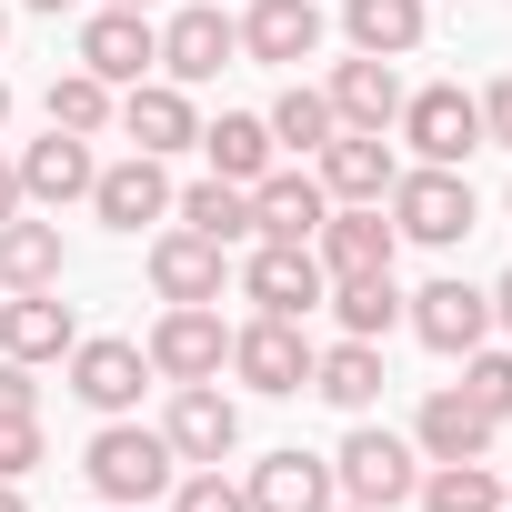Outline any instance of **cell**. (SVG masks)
I'll return each mask as SVG.
<instances>
[{
    "mask_svg": "<svg viewBox=\"0 0 512 512\" xmlns=\"http://www.w3.org/2000/svg\"><path fill=\"white\" fill-rule=\"evenodd\" d=\"M101 512H161V502H101Z\"/></svg>",
    "mask_w": 512,
    "mask_h": 512,
    "instance_id": "cell-43",
    "label": "cell"
},
{
    "mask_svg": "<svg viewBox=\"0 0 512 512\" xmlns=\"http://www.w3.org/2000/svg\"><path fill=\"white\" fill-rule=\"evenodd\" d=\"M71 282V241L61 221L21 211V221H0V292H61Z\"/></svg>",
    "mask_w": 512,
    "mask_h": 512,
    "instance_id": "cell-23",
    "label": "cell"
},
{
    "mask_svg": "<svg viewBox=\"0 0 512 512\" xmlns=\"http://www.w3.org/2000/svg\"><path fill=\"white\" fill-rule=\"evenodd\" d=\"M392 131L412 141V161L462 171V161L482 151V101H472L462 81H432V91H402V121H392Z\"/></svg>",
    "mask_w": 512,
    "mask_h": 512,
    "instance_id": "cell-7",
    "label": "cell"
},
{
    "mask_svg": "<svg viewBox=\"0 0 512 512\" xmlns=\"http://www.w3.org/2000/svg\"><path fill=\"white\" fill-rule=\"evenodd\" d=\"M492 332H512V272L492 282Z\"/></svg>",
    "mask_w": 512,
    "mask_h": 512,
    "instance_id": "cell-40",
    "label": "cell"
},
{
    "mask_svg": "<svg viewBox=\"0 0 512 512\" xmlns=\"http://www.w3.org/2000/svg\"><path fill=\"white\" fill-rule=\"evenodd\" d=\"M322 211H332L322 171H282V161H272L262 181H251V221H262V241H312Z\"/></svg>",
    "mask_w": 512,
    "mask_h": 512,
    "instance_id": "cell-24",
    "label": "cell"
},
{
    "mask_svg": "<svg viewBox=\"0 0 512 512\" xmlns=\"http://www.w3.org/2000/svg\"><path fill=\"white\" fill-rule=\"evenodd\" d=\"M231 61H241V21L221 11V0H191V11L161 21V81L201 91V81H221Z\"/></svg>",
    "mask_w": 512,
    "mask_h": 512,
    "instance_id": "cell-9",
    "label": "cell"
},
{
    "mask_svg": "<svg viewBox=\"0 0 512 512\" xmlns=\"http://www.w3.org/2000/svg\"><path fill=\"white\" fill-rule=\"evenodd\" d=\"M241 502H251V512H332L342 492H332V462L292 442V452H262V462H251Z\"/></svg>",
    "mask_w": 512,
    "mask_h": 512,
    "instance_id": "cell-21",
    "label": "cell"
},
{
    "mask_svg": "<svg viewBox=\"0 0 512 512\" xmlns=\"http://www.w3.org/2000/svg\"><path fill=\"white\" fill-rule=\"evenodd\" d=\"M492 412L462 392V382H442V392H422V412H412V452L422 462H492Z\"/></svg>",
    "mask_w": 512,
    "mask_h": 512,
    "instance_id": "cell-15",
    "label": "cell"
},
{
    "mask_svg": "<svg viewBox=\"0 0 512 512\" xmlns=\"http://www.w3.org/2000/svg\"><path fill=\"white\" fill-rule=\"evenodd\" d=\"M262 121H272V141H282V151H322V141L342 131V121H332V101H322L312 81H292V91H282Z\"/></svg>",
    "mask_w": 512,
    "mask_h": 512,
    "instance_id": "cell-33",
    "label": "cell"
},
{
    "mask_svg": "<svg viewBox=\"0 0 512 512\" xmlns=\"http://www.w3.org/2000/svg\"><path fill=\"white\" fill-rule=\"evenodd\" d=\"M81 71H101L111 91L151 81V71H161V21H151V11H111V0H101V11L81 21Z\"/></svg>",
    "mask_w": 512,
    "mask_h": 512,
    "instance_id": "cell-13",
    "label": "cell"
},
{
    "mask_svg": "<svg viewBox=\"0 0 512 512\" xmlns=\"http://www.w3.org/2000/svg\"><path fill=\"white\" fill-rule=\"evenodd\" d=\"M91 221H101V231H121V241L161 231V221H171V171H161L151 151L101 161V181H91Z\"/></svg>",
    "mask_w": 512,
    "mask_h": 512,
    "instance_id": "cell-10",
    "label": "cell"
},
{
    "mask_svg": "<svg viewBox=\"0 0 512 512\" xmlns=\"http://www.w3.org/2000/svg\"><path fill=\"white\" fill-rule=\"evenodd\" d=\"M161 512H251V502H241V482H231L221 462H191V472L161 492Z\"/></svg>",
    "mask_w": 512,
    "mask_h": 512,
    "instance_id": "cell-34",
    "label": "cell"
},
{
    "mask_svg": "<svg viewBox=\"0 0 512 512\" xmlns=\"http://www.w3.org/2000/svg\"><path fill=\"white\" fill-rule=\"evenodd\" d=\"M402 322L422 332V352H442V362H462L472 342H492V292H482V282H462V272H442V282H422V292H402Z\"/></svg>",
    "mask_w": 512,
    "mask_h": 512,
    "instance_id": "cell-8",
    "label": "cell"
},
{
    "mask_svg": "<svg viewBox=\"0 0 512 512\" xmlns=\"http://www.w3.org/2000/svg\"><path fill=\"white\" fill-rule=\"evenodd\" d=\"M191 151L211 161V181H241V191H251V181L272 171V151H282V141H272V121H262V111H221V121H201V141H191Z\"/></svg>",
    "mask_w": 512,
    "mask_h": 512,
    "instance_id": "cell-26",
    "label": "cell"
},
{
    "mask_svg": "<svg viewBox=\"0 0 512 512\" xmlns=\"http://www.w3.org/2000/svg\"><path fill=\"white\" fill-rule=\"evenodd\" d=\"M462 392L492 412V422H512V352H492V342H472L462 352Z\"/></svg>",
    "mask_w": 512,
    "mask_h": 512,
    "instance_id": "cell-35",
    "label": "cell"
},
{
    "mask_svg": "<svg viewBox=\"0 0 512 512\" xmlns=\"http://www.w3.org/2000/svg\"><path fill=\"white\" fill-rule=\"evenodd\" d=\"M412 502L422 512H502V472L492 462H422Z\"/></svg>",
    "mask_w": 512,
    "mask_h": 512,
    "instance_id": "cell-32",
    "label": "cell"
},
{
    "mask_svg": "<svg viewBox=\"0 0 512 512\" xmlns=\"http://www.w3.org/2000/svg\"><path fill=\"white\" fill-rule=\"evenodd\" d=\"M11 171H21V201H31V211H71V201H91V181H101V151H91L81 131H41V141L11 161Z\"/></svg>",
    "mask_w": 512,
    "mask_h": 512,
    "instance_id": "cell-14",
    "label": "cell"
},
{
    "mask_svg": "<svg viewBox=\"0 0 512 512\" xmlns=\"http://www.w3.org/2000/svg\"><path fill=\"white\" fill-rule=\"evenodd\" d=\"M171 221L181 231H201V241H221V251H241V241H262V221H251V191L241 181H191V191H171Z\"/></svg>",
    "mask_w": 512,
    "mask_h": 512,
    "instance_id": "cell-27",
    "label": "cell"
},
{
    "mask_svg": "<svg viewBox=\"0 0 512 512\" xmlns=\"http://www.w3.org/2000/svg\"><path fill=\"white\" fill-rule=\"evenodd\" d=\"M422 31H432V0H342V41L372 51V61L422 51Z\"/></svg>",
    "mask_w": 512,
    "mask_h": 512,
    "instance_id": "cell-29",
    "label": "cell"
},
{
    "mask_svg": "<svg viewBox=\"0 0 512 512\" xmlns=\"http://www.w3.org/2000/svg\"><path fill=\"white\" fill-rule=\"evenodd\" d=\"M141 352H151V382H221L231 372V322L211 302H161Z\"/></svg>",
    "mask_w": 512,
    "mask_h": 512,
    "instance_id": "cell-6",
    "label": "cell"
},
{
    "mask_svg": "<svg viewBox=\"0 0 512 512\" xmlns=\"http://www.w3.org/2000/svg\"><path fill=\"white\" fill-rule=\"evenodd\" d=\"M221 282H231V251L221 241H201V231H151V292L161 302H221Z\"/></svg>",
    "mask_w": 512,
    "mask_h": 512,
    "instance_id": "cell-20",
    "label": "cell"
},
{
    "mask_svg": "<svg viewBox=\"0 0 512 512\" xmlns=\"http://www.w3.org/2000/svg\"><path fill=\"white\" fill-rule=\"evenodd\" d=\"M81 472H91V492L101 502H161L171 482H181V452L161 442V422H101L91 432V452H81Z\"/></svg>",
    "mask_w": 512,
    "mask_h": 512,
    "instance_id": "cell-1",
    "label": "cell"
},
{
    "mask_svg": "<svg viewBox=\"0 0 512 512\" xmlns=\"http://www.w3.org/2000/svg\"><path fill=\"white\" fill-rule=\"evenodd\" d=\"M0 41H11V11H0Z\"/></svg>",
    "mask_w": 512,
    "mask_h": 512,
    "instance_id": "cell-47",
    "label": "cell"
},
{
    "mask_svg": "<svg viewBox=\"0 0 512 512\" xmlns=\"http://www.w3.org/2000/svg\"><path fill=\"white\" fill-rule=\"evenodd\" d=\"M322 302H332V322H342L352 342H382V332L402 322V282H392V272H332Z\"/></svg>",
    "mask_w": 512,
    "mask_h": 512,
    "instance_id": "cell-30",
    "label": "cell"
},
{
    "mask_svg": "<svg viewBox=\"0 0 512 512\" xmlns=\"http://www.w3.org/2000/svg\"><path fill=\"white\" fill-rule=\"evenodd\" d=\"M41 452H51V442H41V422H0V482H31V472H41Z\"/></svg>",
    "mask_w": 512,
    "mask_h": 512,
    "instance_id": "cell-36",
    "label": "cell"
},
{
    "mask_svg": "<svg viewBox=\"0 0 512 512\" xmlns=\"http://www.w3.org/2000/svg\"><path fill=\"white\" fill-rule=\"evenodd\" d=\"M231 282H241L251 312H282V322H312L322 292H332V272H322V251H312V241H251V262H241Z\"/></svg>",
    "mask_w": 512,
    "mask_h": 512,
    "instance_id": "cell-5",
    "label": "cell"
},
{
    "mask_svg": "<svg viewBox=\"0 0 512 512\" xmlns=\"http://www.w3.org/2000/svg\"><path fill=\"white\" fill-rule=\"evenodd\" d=\"M472 101H482V141H492V151H512V71H502L492 91H472Z\"/></svg>",
    "mask_w": 512,
    "mask_h": 512,
    "instance_id": "cell-38",
    "label": "cell"
},
{
    "mask_svg": "<svg viewBox=\"0 0 512 512\" xmlns=\"http://www.w3.org/2000/svg\"><path fill=\"white\" fill-rule=\"evenodd\" d=\"M382 211H392V231H402V241H422V251H452V241L482 221L472 181H462V171H442V161H402V171H392V191H382Z\"/></svg>",
    "mask_w": 512,
    "mask_h": 512,
    "instance_id": "cell-2",
    "label": "cell"
},
{
    "mask_svg": "<svg viewBox=\"0 0 512 512\" xmlns=\"http://www.w3.org/2000/svg\"><path fill=\"white\" fill-rule=\"evenodd\" d=\"M412 482H422L412 432H382V422H352V432H342V452H332V492H342V502H362V512H402Z\"/></svg>",
    "mask_w": 512,
    "mask_h": 512,
    "instance_id": "cell-3",
    "label": "cell"
},
{
    "mask_svg": "<svg viewBox=\"0 0 512 512\" xmlns=\"http://www.w3.org/2000/svg\"><path fill=\"white\" fill-rule=\"evenodd\" d=\"M71 342H81V312L61 302V292H0V352L11 362H71Z\"/></svg>",
    "mask_w": 512,
    "mask_h": 512,
    "instance_id": "cell-17",
    "label": "cell"
},
{
    "mask_svg": "<svg viewBox=\"0 0 512 512\" xmlns=\"http://www.w3.org/2000/svg\"><path fill=\"white\" fill-rule=\"evenodd\" d=\"M0 422H41V382H31V362H11V352H0Z\"/></svg>",
    "mask_w": 512,
    "mask_h": 512,
    "instance_id": "cell-37",
    "label": "cell"
},
{
    "mask_svg": "<svg viewBox=\"0 0 512 512\" xmlns=\"http://www.w3.org/2000/svg\"><path fill=\"white\" fill-rule=\"evenodd\" d=\"M322 101H332V121H342V131H392V121H402V71H392V61H372V51H352V61H332Z\"/></svg>",
    "mask_w": 512,
    "mask_h": 512,
    "instance_id": "cell-22",
    "label": "cell"
},
{
    "mask_svg": "<svg viewBox=\"0 0 512 512\" xmlns=\"http://www.w3.org/2000/svg\"><path fill=\"white\" fill-rule=\"evenodd\" d=\"M312 251H322V272H392L402 231H392V211H382V201H332V211H322V231H312Z\"/></svg>",
    "mask_w": 512,
    "mask_h": 512,
    "instance_id": "cell-16",
    "label": "cell"
},
{
    "mask_svg": "<svg viewBox=\"0 0 512 512\" xmlns=\"http://www.w3.org/2000/svg\"><path fill=\"white\" fill-rule=\"evenodd\" d=\"M312 332L302 322H282V312H251L241 332H231V382H251L262 402H292V392H312Z\"/></svg>",
    "mask_w": 512,
    "mask_h": 512,
    "instance_id": "cell-4",
    "label": "cell"
},
{
    "mask_svg": "<svg viewBox=\"0 0 512 512\" xmlns=\"http://www.w3.org/2000/svg\"><path fill=\"white\" fill-rule=\"evenodd\" d=\"M502 211H512V181H502Z\"/></svg>",
    "mask_w": 512,
    "mask_h": 512,
    "instance_id": "cell-48",
    "label": "cell"
},
{
    "mask_svg": "<svg viewBox=\"0 0 512 512\" xmlns=\"http://www.w3.org/2000/svg\"><path fill=\"white\" fill-rule=\"evenodd\" d=\"M21 11H81V0H21Z\"/></svg>",
    "mask_w": 512,
    "mask_h": 512,
    "instance_id": "cell-42",
    "label": "cell"
},
{
    "mask_svg": "<svg viewBox=\"0 0 512 512\" xmlns=\"http://www.w3.org/2000/svg\"><path fill=\"white\" fill-rule=\"evenodd\" d=\"M41 111H51V131H81V141H101L111 131V111H121V91L101 81V71H51V91H41Z\"/></svg>",
    "mask_w": 512,
    "mask_h": 512,
    "instance_id": "cell-31",
    "label": "cell"
},
{
    "mask_svg": "<svg viewBox=\"0 0 512 512\" xmlns=\"http://www.w3.org/2000/svg\"><path fill=\"white\" fill-rule=\"evenodd\" d=\"M111 121H121V131H131V151H151V161H171V151H191V141H201V111H191V91H181V81H131Z\"/></svg>",
    "mask_w": 512,
    "mask_h": 512,
    "instance_id": "cell-19",
    "label": "cell"
},
{
    "mask_svg": "<svg viewBox=\"0 0 512 512\" xmlns=\"http://www.w3.org/2000/svg\"><path fill=\"white\" fill-rule=\"evenodd\" d=\"M502 512H512V472H502Z\"/></svg>",
    "mask_w": 512,
    "mask_h": 512,
    "instance_id": "cell-46",
    "label": "cell"
},
{
    "mask_svg": "<svg viewBox=\"0 0 512 512\" xmlns=\"http://www.w3.org/2000/svg\"><path fill=\"white\" fill-rule=\"evenodd\" d=\"M332 512H362V502H332Z\"/></svg>",
    "mask_w": 512,
    "mask_h": 512,
    "instance_id": "cell-49",
    "label": "cell"
},
{
    "mask_svg": "<svg viewBox=\"0 0 512 512\" xmlns=\"http://www.w3.org/2000/svg\"><path fill=\"white\" fill-rule=\"evenodd\" d=\"M312 51H322V0H251V11H241V61L302 71Z\"/></svg>",
    "mask_w": 512,
    "mask_h": 512,
    "instance_id": "cell-18",
    "label": "cell"
},
{
    "mask_svg": "<svg viewBox=\"0 0 512 512\" xmlns=\"http://www.w3.org/2000/svg\"><path fill=\"white\" fill-rule=\"evenodd\" d=\"M111 11H151V0H111Z\"/></svg>",
    "mask_w": 512,
    "mask_h": 512,
    "instance_id": "cell-45",
    "label": "cell"
},
{
    "mask_svg": "<svg viewBox=\"0 0 512 512\" xmlns=\"http://www.w3.org/2000/svg\"><path fill=\"white\" fill-rule=\"evenodd\" d=\"M0 512H31V502H21V482H0Z\"/></svg>",
    "mask_w": 512,
    "mask_h": 512,
    "instance_id": "cell-41",
    "label": "cell"
},
{
    "mask_svg": "<svg viewBox=\"0 0 512 512\" xmlns=\"http://www.w3.org/2000/svg\"><path fill=\"white\" fill-rule=\"evenodd\" d=\"M0 131H11V81H0Z\"/></svg>",
    "mask_w": 512,
    "mask_h": 512,
    "instance_id": "cell-44",
    "label": "cell"
},
{
    "mask_svg": "<svg viewBox=\"0 0 512 512\" xmlns=\"http://www.w3.org/2000/svg\"><path fill=\"white\" fill-rule=\"evenodd\" d=\"M382 382H392V372H382V342H352V332H342L332 352H312V392H322L332 412H352V422L382 402Z\"/></svg>",
    "mask_w": 512,
    "mask_h": 512,
    "instance_id": "cell-28",
    "label": "cell"
},
{
    "mask_svg": "<svg viewBox=\"0 0 512 512\" xmlns=\"http://www.w3.org/2000/svg\"><path fill=\"white\" fill-rule=\"evenodd\" d=\"M141 382H151V352H141V342H121V332H81V342H71V392H81L101 422L141 412Z\"/></svg>",
    "mask_w": 512,
    "mask_h": 512,
    "instance_id": "cell-11",
    "label": "cell"
},
{
    "mask_svg": "<svg viewBox=\"0 0 512 512\" xmlns=\"http://www.w3.org/2000/svg\"><path fill=\"white\" fill-rule=\"evenodd\" d=\"M312 161H322V191H332V201H382V191H392V171H402L382 131H332Z\"/></svg>",
    "mask_w": 512,
    "mask_h": 512,
    "instance_id": "cell-25",
    "label": "cell"
},
{
    "mask_svg": "<svg viewBox=\"0 0 512 512\" xmlns=\"http://www.w3.org/2000/svg\"><path fill=\"white\" fill-rule=\"evenodd\" d=\"M161 442L181 452V472H191V462H231V452H241V402H231L221 382H171Z\"/></svg>",
    "mask_w": 512,
    "mask_h": 512,
    "instance_id": "cell-12",
    "label": "cell"
},
{
    "mask_svg": "<svg viewBox=\"0 0 512 512\" xmlns=\"http://www.w3.org/2000/svg\"><path fill=\"white\" fill-rule=\"evenodd\" d=\"M21 211H31V201H21V171L0 161V221H21Z\"/></svg>",
    "mask_w": 512,
    "mask_h": 512,
    "instance_id": "cell-39",
    "label": "cell"
}]
</instances>
